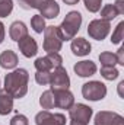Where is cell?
Wrapping results in <instances>:
<instances>
[{"instance_id":"obj_11","label":"cell","mask_w":124,"mask_h":125,"mask_svg":"<svg viewBox=\"0 0 124 125\" xmlns=\"http://www.w3.org/2000/svg\"><path fill=\"white\" fill-rule=\"evenodd\" d=\"M51 90V89H50ZM54 94V106L60 109H69L74 103V96L69 89H62V90H51Z\"/></svg>"},{"instance_id":"obj_28","label":"cell","mask_w":124,"mask_h":125,"mask_svg":"<svg viewBox=\"0 0 124 125\" xmlns=\"http://www.w3.org/2000/svg\"><path fill=\"white\" fill-rule=\"evenodd\" d=\"M85 1V7L92 12V13H96L101 10V4H102V0H83Z\"/></svg>"},{"instance_id":"obj_13","label":"cell","mask_w":124,"mask_h":125,"mask_svg":"<svg viewBox=\"0 0 124 125\" xmlns=\"http://www.w3.org/2000/svg\"><path fill=\"white\" fill-rule=\"evenodd\" d=\"M39 12H41V16L44 19H54L60 13V6H59V3L56 0H47L41 6Z\"/></svg>"},{"instance_id":"obj_6","label":"cell","mask_w":124,"mask_h":125,"mask_svg":"<svg viewBox=\"0 0 124 125\" xmlns=\"http://www.w3.org/2000/svg\"><path fill=\"white\" fill-rule=\"evenodd\" d=\"M51 90H62V89H69L70 86V79L69 74L66 71V68L63 65H59L54 68V71H51Z\"/></svg>"},{"instance_id":"obj_20","label":"cell","mask_w":124,"mask_h":125,"mask_svg":"<svg viewBox=\"0 0 124 125\" xmlns=\"http://www.w3.org/2000/svg\"><path fill=\"white\" fill-rule=\"evenodd\" d=\"M117 16H118V13H117L114 4H105L101 9V19H104V21H108L110 22V21H112Z\"/></svg>"},{"instance_id":"obj_14","label":"cell","mask_w":124,"mask_h":125,"mask_svg":"<svg viewBox=\"0 0 124 125\" xmlns=\"http://www.w3.org/2000/svg\"><path fill=\"white\" fill-rule=\"evenodd\" d=\"M72 51L74 55L77 57H83V55H88L91 52V44L85 39V38H76L72 41V45H70Z\"/></svg>"},{"instance_id":"obj_15","label":"cell","mask_w":124,"mask_h":125,"mask_svg":"<svg viewBox=\"0 0 124 125\" xmlns=\"http://www.w3.org/2000/svg\"><path fill=\"white\" fill-rule=\"evenodd\" d=\"M73 70L80 77H89L96 73V64L92 61H79L74 64Z\"/></svg>"},{"instance_id":"obj_9","label":"cell","mask_w":124,"mask_h":125,"mask_svg":"<svg viewBox=\"0 0 124 125\" xmlns=\"http://www.w3.org/2000/svg\"><path fill=\"white\" fill-rule=\"evenodd\" d=\"M37 125H66V116L63 114H51L48 111H42L35 116Z\"/></svg>"},{"instance_id":"obj_17","label":"cell","mask_w":124,"mask_h":125,"mask_svg":"<svg viewBox=\"0 0 124 125\" xmlns=\"http://www.w3.org/2000/svg\"><path fill=\"white\" fill-rule=\"evenodd\" d=\"M16 65H18V55L12 50H6L0 54V67L10 70V68H15Z\"/></svg>"},{"instance_id":"obj_16","label":"cell","mask_w":124,"mask_h":125,"mask_svg":"<svg viewBox=\"0 0 124 125\" xmlns=\"http://www.w3.org/2000/svg\"><path fill=\"white\" fill-rule=\"evenodd\" d=\"M9 35H10V38H12L13 41L18 42V41H21L22 38H25V36L28 35V28H26V25H25L24 22L16 21V22H13V23L10 25Z\"/></svg>"},{"instance_id":"obj_2","label":"cell","mask_w":124,"mask_h":125,"mask_svg":"<svg viewBox=\"0 0 124 125\" xmlns=\"http://www.w3.org/2000/svg\"><path fill=\"white\" fill-rule=\"evenodd\" d=\"M82 25V15L77 10H72L66 15V18L63 19L62 25L59 26V31L62 33L63 41H69L73 39L76 36V33L80 29Z\"/></svg>"},{"instance_id":"obj_32","label":"cell","mask_w":124,"mask_h":125,"mask_svg":"<svg viewBox=\"0 0 124 125\" xmlns=\"http://www.w3.org/2000/svg\"><path fill=\"white\" fill-rule=\"evenodd\" d=\"M4 41V25L1 23V21H0V44Z\"/></svg>"},{"instance_id":"obj_34","label":"cell","mask_w":124,"mask_h":125,"mask_svg":"<svg viewBox=\"0 0 124 125\" xmlns=\"http://www.w3.org/2000/svg\"><path fill=\"white\" fill-rule=\"evenodd\" d=\"M123 86H124V82H121L118 84V93H120V96H123Z\"/></svg>"},{"instance_id":"obj_19","label":"cell","mask_w":124,"mask_h":125,"mask_svg":"<svg viewBox=\"0 0 124 125\" xmlns=\"http://www.w3.org/2000/svg\"><path fill=\"white\" fill-rule=\"evenodd\" d=\"M39 105L42 109H53L54 108V94L51 90H45L39 97Z\"/></svg>"},{"instance_id":"obj_30","label":"cell","mask_w":124,"mask_h":125,"mask_svg":"<svg viewBox=\"0 0 124 125\" xmlns=\"http://www.w3.org/2000/svg\"><path fill=\"white\" fill-rule=\"evenodd\" d=\"M115 58H117V64L124 65V48L123 47H121V48L118 50V52L115 54Z\"/></svg>"},{"instance_id":"obj_5","label":"cell","mask_w":124,"mask_h":125,"mask_svg":"<svg viewBox=\"0 0 124 125\" xmlns=\"http://www.w3.org/2000/svg\"><path fill=\"white\" fill-rule=\"evenodd\" d=\"M63 58L59 52H48L45 57H39L35 60V68L37 71H51L53 68L62 65Z\"/></svg>"},{"instance_id":"obj_26","label":"cell","mask_w":124,"mask_h":125,"mask_svg":"<svg viewBox=\"0 0 124 125\" xmlns=\"http://www.w3.org/2000/svg\"><path fill=\"white\" fill-rule=\"evenodd\" d=\"M124 39V22H120L115 28V31L112 32V36H111V42L112 44H120Z\"/></svg>"},{"instance_id":"obj_8","label":"cell","mask_w":124,"mask_h":125,"mask_svg":"<svg viewBox=\"0 0 124 125\" xmlns=\"http://www.w3.org/2000/svg\"><path fill=\"white\" fill-rule=\"evenodd\" d=\"M69 116L73 121H79L83 124H88L92 116V108L83 103H73L69 108Z\"/></svg>"},{"instance_id":"obj_18","label":"cell","mask_w":124,"mask_h":125,"mask_svg":"<svg viewBox=\"0 0 124 125\" xmlns=\"http://www.w3.org/2000/svg\"><path fill=\"white\" fill-rule=\"evenodd\" d=\"M13 109V97L6 90H0V115H7Z\"/></svg>"},{"instance_id":"obj_25","label":"cell","mask_w":124,"mask_h":125,"mask_svg":"<svg viewBox=\"0 0 124 125\" xmlns=\"http://www.w3.org/2000/svg\"><path fill=\"white\" fill-rule=\"evenodd\" d=\"M13 10V1L12 0H0V18H6Z\"/></svg>"},{"instance_id":"obj_1","label":"cell","mask_w":124,"mask_h":125,"mask_svg":"<svg viewBox=\"0 0 124 125\" xmlns=\"http://www.w3.org/2000/svg\"><path fill=\"white\" fill-rule=\"evenodd\" d=\"M28 80H29L28 71L25 68H18V70L6 74L4 90L13 99L24 97L26 94V92H28Z\"/></svg>"},{"instance_id":"obj_21","label":"cell","mask_w":124,"mask_h":125,"mask_svg":"<svg viewBox=\"0 0 124 125\" xmlns=\"http://www.w3.org/2000/svg\"><path fill=\"white\" fill-rule=\"evenodd\" d=\"M31 26H32V29L37 32V33H42L44 29H45V19H44L41 15H35V16H32Z\"/></svg>"},{"instance_id":"obj_24","label":"cell","mask_w":124,"mask_h":125,"mask_svg":"<svg viewBox=\"0 0 124 125\" xmlns=\"http://www.w3.org/2000/svg\"><path fill=\"white\" fill-rule=\"evenodd\" d=\"M47 0H19V4L22 9H41V6Z\"/></svg>"},{"instance_id":"obj_3","label":"cell","mask_w":124,"mask_h":125,"mask_svg":"<svg viewBox=\"0 0 124 125\" xmlns=\"http://www.w3.org/2000/svg\"><path fill=\"white\" fill-rule=\"evenodd\" d=\"M63 38L59 31V26H45L44 29V51L47 52H59L62 50Z\"/></svg>"},{"instance_id":"obj_33","label":"cell","mask_w":124,"mask_h":125,"mask_svg":"<svg viewBox=\"0 0 124 125\" xmlns=\"http://www.w3.org/2000/svg\"><path fill=\"white\" fill-rule=\"evenodd\" d=\"M63 1H64L66 4H70V6H72V4H77V3H79V0H63Z\"/></svg>"},{"instance_id":"obj_35","label":"cell","mask_w":124,"mask_h":125,"mask_svg":"<svg viewBox=\"0 0 124 125\" xmlns=\"http://www.w3.org/2000/svg\"><path fill=\"white\" fill-rule=\"evenodd\" d=\"M70 125H88V124H83V122H79V121H70Z\"/></svg>"},{"instance_id":"obj_27","label":"cell","mask_w":124,"mask_h":125,"mask_svg":"<svg viewBox=\"0 0 124 125\" xmlns=\"http://www.w3.org/2000/svg\"><path fill=\"white\" fill-rule=\"evenodd\" d=\"M35 80L38 84H50L51 80V71H37L35 74Z\"/></svg>"},{"instance_id":"obj_7","label":"cell","mask_w":124,"mask_h":125,"mask_svg":"<svg viewBox=\"0 0 124 125\" xmlns=\"http://www.w3.org/2000/svg\"><path fill=\"white\" fill-rule=\"evenodd\" d=\"M111 29V25L108 21H104V19H95L92 21L89 25H88V33L89 36L96 39V41H102Z\"/></svg>"},{"instance_id":"obj_29","label":"cell","mask_w":124,"mask_h":125,"mask_svg":"<svg viewBox=\"0 0 124 125\" xmlns=\"http://www.w3.org/2000/svg\"><path fill=\"white\" fill-rule=\"evenodd\" d=\"M10 125H29V122H28V118L25 115L18 114L10 119Z\"/></svg>"},{"instance_id":"obj_23","label":"cell","mask_w":124,"mask_h":125,"mask_svg":"<svg viewBox=\"0 0 124 125\" xmlns=\"http://www.w3.org/2000/svg\"><path fill=\"white\" fill-rule=\"evenodd\" d=\"M118 70L115 68V67H105V65H102V68H101V76L105 79V80H115L117 77H118Z\"/></svg>"},{"instance_id":"obj_10","label":"cell","mask_w":124,"mask_h":125,"mask_svg":"<svg viewBox=\"0 0 124 125\" xmlns=\"http://www.w3.org/2000/svg\"><path fill=\"white\" fill-rule=\"evenodd\" d=\"M95 125H124V118L115 112L101 111L95 115Z\"/></svg>"},{"instance_id":"obj_4","label":"cell","mask_w":124,"mask_h":125,"mask_svg":"<svg viewBox=\"0 0 124 125\" xmlns=\"http://www.w3.org/2000/svg\"><path fill=\"white\" fill-rule=\"evenodd\" d=\"M82 94L88 100H93V102L101 100L107 94V86L104 83H101V82H96V80L88 82V83H85L82 86Z\"/></svg>"},{"instance_id":"obj_12","label":"cell","mask_w":124,"mask_h":125,"mask_svg":"<svg viewBox=\"0 0 124 125\" xmlns=\"http://www.w3.org/2000/svg\"><path fill=\"white\" fill-rule=\"evenodd\" d=\"M18 45H19V51L26 58H31L34 55H37V52H38V44L29 35H26L25 38H22L21 41H18Z\"/></svg>"},{"instance_id":"obj_31","label":"cell","mask_w":124,"mask_h":125,"mask_svg":"<svg viewBox=\"0 0 124 125\" xmlns=\"http://www.w3.org/2000/svg\"><path fill=\"white\" fill-rule=\"evenodd\" d=\"M114 7H115V10H117L118 15H123L124 13V0H117L115 4H114Z\"/></svg>"},{"instance_id":"obj_22","label":"cell","mask_w":124,"mask_h":125,"mask_svg":"<svg viewBox=\"0 0 124 125\" xmlns=\"http://www.w3.org/2000/svg\"><path fill=\"white\" fill-rule=\"evenodd\" d=\"M99 61L105 67H114L117 64V58H115V54H112V52H101Z\"/></svg>"}]
</instances>
